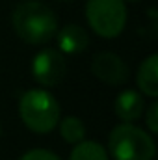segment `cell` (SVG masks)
Returning a JSON list of instances; mask_svg holds the SVG:
<instances>
[{
    "mask_svg": "<svg viewBox=\"0 0 158 160\" xmlns=\"http://www.w3.org/2000/svg\"><path fill=\"white\" fill-rule=\"evenodd\" d=\"M56 41H58V50L62 54H80L87 48L89 45V36L87 32L78 26V24H67L62 30L56 32Z\"/></svg>",
    "mask_w": 158,
    "mask_h": 160,
    "instance_id": "8",
    "label": "cell"
},
{
    "mask_svg": "<svg viewBox=\"0 0 158 160\" xmlns=\"http://www.w3.org/2000/svg\"><path fill=\"white\" fill-rule=\"evenodd\" d=\"M60 134L67 143H78L86 136V125L77 116H67L60 123Z\"/></svg>",
    "mask_w": 158,
    "mask_h": 160,
    "instance_id": "11",
    "label": "cell"
},
{
    "mask_svg": "<svg viewBox=\"0 0 158 160\" xmlns=\"http://www.w3.org/2000/svg\"><path fill=\"white\" fill-rule=\"evenodd\" d=\"M19 116L36 134H48L60 121V104L47 89H28L19 101Z\"/></svg>",
    "mask_w": 158,
    "mask_h": 160,
    "instance_id": "2",
    "label": "cell"
},
{
    "mask_svg": "<svg viewBox=\"0 0 158 160\" xmlns=\"http://www.w3.org/2000/svg\"><path fill=\"white\" fill-rule=\"evenodd\" d=\"M125 2H138V0H125Z\"/></svg>",
    "mask_w": 158,
    "mask_h": 160,
    "instance_id": "14",
    "label": "cell"
},
{
    "mask_svg": "<svg viewBox=\"0 0 158 160\" xmlns=\"http://www.w3.org/2000/svg\"><path fill=\"white\" fill-rule=\"evenodd\" d=\"M69 160H108V153L101 143L82 140L73 147Z\"/></svg>",
    "mask_w": 158,
    "mask_h": 160,
    "instance_id": "10",
    "label": "cell"
},
{
    "mask_svg": "<svg viewBox=\"0 0 158 160\" xmlns=\"http://www.w3.org/2000/svg\"><path fill=\"white\" fill-rule=\"evenodd\" d=\"M143 95L136 89H123L114 101V114L125 123H134L143 116Z\"/></svg>",
    "mask_w": 158,
    "mask_h": 160,
    "instance_id": "7",
    "label": "cell"
},
{
    "mask_svg": "<svg viewBox=\"0 0 158 160\" xmlns=\"http://www.w3.org/2000/svg\"><path fill=\"white\" fill-rule=\"evenodd\" d=\"M138 88L143 95L155 99L158 97V56H147L138 69Z\"/></svg>",
    "mask_w": 158,
    "mask_h": 160,
    "instance_id": "9",
    "label": "cell"
},
{
    "mask_svg": "<svg viewBox=\"0 0 158 160\" xmlns=\"http://www.w3.org/2000/svg\"><path fill=\"white\" fill-rule=\"evenodd\" d=\"M108 149L114 160H153L156 155L153 136L132 123H121L112 128Z\"/></svg>",
    "mask_w": 158,
    "mask_h": 160,
    "instance_id": "3",
    "label": "cell"
},
{
    "mask_svg": "<svg viewBox=\"0 0 158 160\" xmlns=\"http://www.w3.org/2000/svg\"><path fill=\"white\" fill-rule=\"evenodd\" d=\"M19 160H62L56 153L48 151V149H32L28 153H24Z\"/></svg>",
    "mask_w": 158,
    "mask_h": 160,
    "instance_id": "13",
    "label": "cell"
},
{
    "mask_svg": "<svg viewBox=\"0 0 158 160\" xmlns=\"http://www.w3.org/2000/svg\"><path fill=\"white\" fill-rule=\"evenodd\" d=\"M145 112V123L151 134H158V102H151Z\"/></svg>",
    "mask_w": 158,
    "mask_h": 160,
    "instance_id": "12",
    "label": "cell"
},
{
    "mask_svg": "<svg viewBox=\"0 0 158 160\" xmlns=\"http://www.w3.org/2000/svg\"><path fill=\"white\" fill-rule=\"evenodd\" d=\"M0 136H2V127H0Z\"/></svg>",
    "mask_w": 158,
    "mask_h": 160,
    "instance_id": "15",
    "label": "cell"
},
{
    "mask_svg": "<svg viewBox=\"0 0 158 160\" xmlns=\"http://www.w3.org/2000/svg\"><path fill=\"white\" fill-rule=\"evenodd\" d=\"M86 19L95 34L104 39L117 38L126 24L125 0H87Z\"/></svg>",
    "mask_w": 158,
    "mask_h": 160,
    "instance_id": "4",
    "label": "cell"
},
{
    "mask_svg": "<svg viewBox=\"0 0 158 160\" xmlns=\"http://www.w3.org/2000/svg\"><path fill=\"white\" fill-rule=\"evenodd\" d=\"M91 73L108 86H123L128 80V67L116 52H99L93 56Z\"/></svg>",
    "mask_w": 158,
    "mask_h": 160,
    "instance_id": "6",
    "label": "cell"
},
{
    "mask_svg": "<svg viewBox=\"0 0 158 160\" xmlns=\"http://www.w3.org/2000/svg\"><path fill=\"white\" fill-rule=\"evenodd\" d=\"M11 24L17 36L28 45H45L58 32L56 13L43 2H22L13 9Z\"/></svg>",
    "mask_w": 158,
    "mask_h": 160,
    "instance_id": "1",
    "label": "cell"
},
{
    "mask_svg": "<svg viewBox=\"0 0 158 160\" xmlns=\"http://www.w3.org/2000/svg\"><path fill=\"white\" fill-rule=\"evenodd\" d=\"M67 73V62L65 56L56 48H43L34 56L32 62V77L34 80L45 86L54 88L65 78Z\"/></svg>",
    "mask_w": 158,
    "mask_h": 160,
    "instance_id": "5",
    "label": "cell"
}]
</instances>
